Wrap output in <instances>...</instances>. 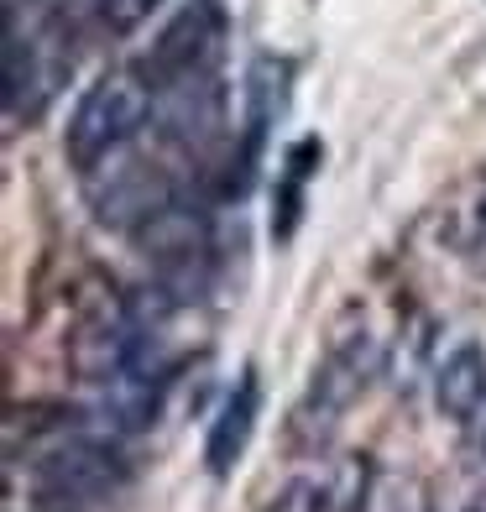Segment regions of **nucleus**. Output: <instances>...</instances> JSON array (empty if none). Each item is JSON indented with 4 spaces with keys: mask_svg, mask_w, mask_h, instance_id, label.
<instances>
[{
    "mask_svg": "<svg viewBox=\"0 0 486 512\" xmlns=\"http://www.w3.org/2000/svg\"><path fill=\"white\" fill-rule=\"evenodd\" d=\"M387 340L372 335V324H366L356 309L335 319L330 340H324V356L309 377V392L298 398V408L288 413V445L298 455H324L335 445V434L345 424V413H351L366 387H372L382 371H387Z\"/></svg>",
    "mask_w": 486,
    "mask_h": 512,
    "instance_id": "2",
    "label": "nucleus"
},
{
    "mask_svg": "<svg viewBox=\"0 0 486 512\" xmlns=\"http://www.w3.org/2000/svg\"><path fill=\"white\" fill-rule=\"evenodd\" d=\"M84 183H89L95 220L110 225V230H126V236H136L157 209H168L183 194V183L173 173H162L147 157H131V147L121 157H110L100 173H89Z\"/></svg>",
    "mask_w": 486,
    "mask_h": 512,
    "instance_id": "6",
    "label": "nucleus"
},
{
    "mask_svg": "<svg viewBox=\"0 0 486 512\" xmlns=\"http://www.w3.org/2000/svg\"><path fill=\"white\" fill-rule=\"evenodd\" d=\"M257 424H262V371L257 366H241L236 387L220 398L210 429H204V471H210L215 481H225L241 465V455L251 450Z\"/></svg>",
    "mask_w": 486,
    "mask_h": 512,
    "instance_id": "7",
    "label": "nucleus"
},
{
    "mask_svg": "<svg viewBox=\"0 0 486 512\" xmlns=\"http://www.w3.org/2000/svg\"><path fill=\"white\" fill-rule=\"evenodd\" d=\"M262 512H335V486H330V476L298 471L262 502Z\"/></svg>",
    "mask_w": 486,
    "mask_h": 512,
    "instance_id": "11",
    "label": "nucleus"
},
{
    "mask_svg": "<svg viewBox=\"0 0 486 512\" xmlns=\"http://www.w3.org/2000/svg\"><path fill=\"white\" fill-rule=\"evenodd\" d=\"M460 512H486V486H481V492H471V497H466V507H460Z\"/></svg>",
    "mask_w": 486,
    "mask_h": 512,
    "instance_id": "13",
    "label": "nucleus"
},
{
    "mask_svg": "<svg viewBox=\"0 0 486 512\" xmlns=\"http://www.w3.org/2000/svg\"><path fill=\"white\" fill-rule=\"evenodd\" d=\"M476 450H481V465H486V434H481V445H476Z\"/></svg>",
    "mask_w": 486,
    "mask_h": 512,
    "instance_id": "15",
    "label": "nucleus"
},
{
    "mask_svg": "<svg viewBox=\"0 0 486 512\" xmlns=\"http://www.w3.org/2000/svg\"><path fill=\"white\" fill-rule=\"evenodd\" d=\"M288 79H293L288 58L267 53V58L251 63V74H246V147L251 152H262L267 126L288 110Z\"/></svg>",
    "mask_w": 486,
    "mask_h": 512,
    "instance_id": "9",
    "label": "nucleus"
},
{
    "mask_svg": "<svg viewBox=\"0 0 486 512\" xmlns=\"http://www.w3.org/2000/svg\"><path fill=\"white\" fill-rule=\"evenodd\" d=\"M220 53H225L220 0H189V6L152 37V48L136 58V68L152 79V89H168V84H183V79L220 74Z\"/></svg>",
    "mask_w": 486,
    "mask_h": 512,
    "instance_id": "5",
    "label": "nucleus"
},
{
    "mask_svg": "<svg viewBox=\"0 0 486 512\" xmlns=\"http://www.w3.org/2000/svg\"><path fill=\"white\" fill-rule=\"evenodd\" d=\"M434 408L450 424H471L486 408V351L476 340H460L455 351L434 366Z\"/></svg>",
    "mask_w": 486,
    "mask_h": 512,
    "instance_id": "8",
    "label": "nucleus"
},
{
    "mask_svg": "<svg viewBox=\"0 0 486 512\" xmlns=\"http://www.w3.org/2000/svg\"><path fill=\"white\" fill-rule=\"evenodd\" d=\"M74 6L95 21L100 32H110V37H131L142 21L162 6V0H74Z\"/></svg>",
    "mask_w": 486,
    "mask_h": 512,
    "instance_id": "12",
    "label": "nucleus"
},
{
    "mask_svg": "<svg viewBox=\"0 0 486 512\" xmlns=\"http://www.w3.org/2000/svg\"><path fill=\"white\" fill-rule=\"evenodd\" d=\"M11 465H27L32 486L48 502H105L115 492H126L131 481V455L126 439L105 434L84 408L63 413L53 424H42L27 450H11Z\"/></svg>",
    "mask_w": 486,
    "mask_h": 512,
    "instance_id": "1",
    "label": "nucleus"
},
{
    "mask_svg": "<svg viewBox=\"0 0 486 512\" xmlns=\"http://www.w3.org/2000/svg\"><path fill=\"white\" fill-rule=\"evenodd\" d=\"M21 6H32V0H6V11H21Z\"/></svg>",
    "mask_w": 486,
    "mask_h": 512,
    "instance_id": "14",
    "label": "nucleus"
},
{
    "mask_svg": "<svg viewBox=\"0 0 486 512\" xmlns=\"http://www.w3.org/2000/svg\"><path fill=\"white\" fill-rule=\"evenodd\" d=\"M361 512H434V497L419 476L408 471H377L372 492H366Z\"/></svg>",
    "mask_w": 486,
    "mask_h": 512,
    "instance_id": "10",
    "label": "nucleus"
},
{
    "mask_svg": "<svg viewBox=\"0 0 486 512\" xmlns=\"http://www.w3.org/2000/svg\"><path fill=\"white\" fill-rule=\"evenodd\" d=\"M157 115V89L136 63L126 68H105L95 84H84V95L68 115L63 131V157L79 178L100 173L110 157H121L126 147H136V136L152 131Z\"/></svg>",
    "mask_w": 486,
    "mask_h": 512,
    "instance_id": "3",
    "label": "nucleus"
},
{
    "mask_svg": "<svg viewBox=\"0 0 486 512\" xmlns=\"http://www.w3.org/2000/svg\"><path fill=\"white\" fill-rule=\"evenodd\" d=\"M68 74H74V48H68V21L53 11L42 27L21 32V16H6V121L27 126L48 110Z\"/></svg>",
    "mask_w": 486,
    "mask_h": 512,
    "instance_id": "4",
    "label": "nucleus"
}]
</instances>
